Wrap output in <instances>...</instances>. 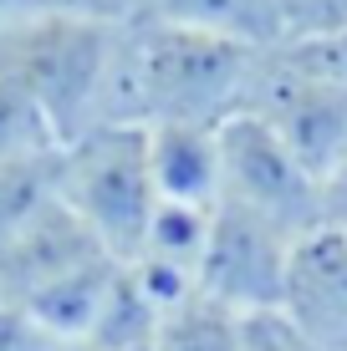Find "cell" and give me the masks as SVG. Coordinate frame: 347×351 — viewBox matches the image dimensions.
Here are the masks:
<instances>
[{
    "mask_svg": "<svg viewBox=\"0 0 347 351\" xmlns=\"http://www.w3.org/2000/svg\"><path fill=\"white\" fill-rule=\"evenodd\" d=\"M0 77L46 112L56 138L143 128L138 21H92L52 5L0 16Z\"/></svg>",
    "mask_w": 347,
    "mask_h": 351,
    "instance_id": "obj_1",
    "label": "cell"
},
{
    "mask_svg": "<svg viewBox=\"0 0 347 351\" xmlns=\"http://www.w3.org/2000/svg\"><path fill=\"white\" fill-rule=\"evenodd\" d=\"M266 51L225 41L210 31H184L164 21H138V87L143 128L194 123L220 128L245 112Z\"/></svg>",
    "mask_w": 347,
    "mask_h": 351,
    "instance_id": "obj_2",
    "label": "cell"
},
{
    "mask_svg": "<svg viewBox=\"0 0 347 351\" xmlns=\"http://www.w3.org/2000/svg\"><path fill=\"white\" fill-rule=\"evenodd\" d=\"M56 193L102 239L107 255L128 265L159 209V189L148 173V128H92L62 143Z\"/></svg>",
    "mask_w": 347,
    "mask_h": 351,
    "instance_id": "obj_3",
    "label": "cell"
},
{
    "mask_svg": "<svg viewBox=\"0 0 347 351\" xmlns=\"http://www.w3.org/2000/svg\"><path fill=\"white\" fill-rule=\"evenodd\" d=\"M245 112L276 132L317 184H327L347 158V87L306 66L291 46L266 51Z\"/></svg>",
    "mask_w": 347,
    "mask_h": 351,
    "instance_id": "obj_4",
    "label": "cell"
},
{
    "mask_svg": "<svg viewBox=\"0 0 347 351\" xmlns=\"http://www.w3.org/2000/svg\"><path fill=\"white\" fill-rule=\"evenodd\" d=\"M220 199L240 204V209L291 229V234H306L322 224V184L250 112L220 123Z\"/></svg>",
    "mask_w": 347,
    "mask_h": 351,
    "instance_id": "obj_5",
    "label": "cell"
},
{
    "mask_svg": "<svg viewBox=\"0 0 347 351\" xmlns=\"http://www.w3.org/2000/svg\"><path fill=\"white\" fill-rule=\"evenodd\" d=\"M296 239L302 234L220 199L210 209V239H205V260H199V295L235 311V316L276 311Z\"/></svg>",
    "mask_w": 347,
    "mask_h": 351,
    "instance_id": "obj_6",
    "label": "cell"
},
{
    "mask_svg": "<svg viewBox=\"0 0 347 351\" xmlns=\"http://www.w3.org/2000/svg\"><path fill=\"white\" fill-rule=\"evenodd\" d=\"M98 265H113V255H107L102 239L56 199L31 229H21V234L0 250V290H5L10 306H31L36 295L77 280V275L98 270Z\"/></svg>",
    "mask_w": 347,
    "mask_h": 351,
    "instance_id": "obj_7",
    "label": "cell"
},
{
    "mask_svg": "<svg viewBox=\"0 0 347 351\" xmlns=\"http://www.w3.org/2000/svg\"><path fill=\"white\" fill-rule=\"evenodd\" d=\"M281 316H291L327 351H347V234L332 224L306 229L291 245L281 290Z\"/></svg>",
    "mask_w": 347,
    "mask_h": 351,
    "instance_id": "obj_8",
    "label": "cell"
},
{
    "mask_svg": "<svg viewBox=\"0 0 347 351\" xmlns=\"http://www.w3.org/2000/svg\"><path fill=\"white\" fill-rule=\"evenodd\" d=\"M148 173L164 204L214 209V199H220V128H194V123L148 128Z\"/></svg>",
    "mask_w": 347,
    "mask_h": 351,
    "instance_id": "obj_9",
    "label": "cell"
},
{
    "mask_svg": "<svg viewBox=\"0 0 347 351\" xmlns=\"http://www.w3.org/2000/svg\"><path fill=\"white\" fill-rule=\"evenodd\" d=\"M143 21L210 31L256 51H276L291 41V0H143Z\"/></svg>",
    "mask_w": 347,
    "mask_h": 351,
    "instance_id": "obj_10",
    "label": "cell"
},
{
    "mask_svg": "<svg viewBox=\"0 0 347 351\" xmlns=\"http://www.w3.org/2000/svg\"><path fill=\"white\" fill-rule=\"evenodd\" d=\"M164 331V311L153 306V295L138 285V275L128 265H117L113 285H107L102 306H98V321L87 331V351H133V346H148L159 341Z\"/></svg>",
    "mask_w": 347,
    "mask_h": 351,
    "instance_id": "obj_11",
    "label": "cell"
},
{
    "mask_svg": "<svg viewBox=\"0 0 347 351\" xmlns=\"http://www.w3.org/2000/svg\"><path fill=\"white\" fill-rule=\"evenodd\" d=\"M56 153L21 158V163H0V250H5L21 229H31L56 199H62V193H56Z\"/></svg>",
    "mask_w": 347,
    "mask_h": 351,
    "instance_id": "obj_12",
    "label": "cell"
},
{
    "mask_svg": "<svg viewBox=\"0 0 347 351\" xmlns=\"http://www.w3.org/2000/svg\"><path fill=\"white\" fill-rule=\"evenodd\" d=\"M159 346L164 351H240V316L194 295L164 316Z\"/></svg>",
    "mask_w": 347,
    "mask_h": 351,
    "instance_id": "obj_13",
    "label": "cell"
},
{
    "mask_svg": "<svg viewBox=\"0 0 347 351\" xmlns=\"http://www.w3.org/2000/svg\"><path fill=\"white\" fill-rule=\"evenodd\" d=\"M62 138L46 123V112L31 102L16 82L0 77V163H21V158H41V153H56Z\"/></svg>",
    "mask_w": 347,
    "mask_h": 351,
    "instance_id": "obj_14",
    "label": "cell"
},
{
    "mask_svg": "<svg viewBox=\"0 0 347 351\" xmlns=\"http://www.w3.org/2000/svg\"><path fill=\"white\" fill-rule=\"evenodd\" d=\"M240 351H327V346L312 341L281 311H256V316H240Z\"/></svg>",
    "mask_w": 347,
    "mask_h": 351,
    "instance_id": "obj_15",
    "label": "cell"
},
{
    "mask_svg": "<svg viewBox=\"0 0 347 351\" xmlns=\"http://www.w3.org/2000/svg\"><path fill=\"white\" fill-rule=\"evenodd\" d=\"M0 351H67V341L52 336L31 311L0 300Z\"/></svg>",
    "mask_w": 347,
    "mask_h": 351,
    "instance_id": "obj_16",
    "label": "cell"
},
{
    "mask_svg": "<svg viewBox=\"0 0 347 351\" xmlns=\"http://www.w3.org/2000/svg\"><path fill=\"white\" fill-rule=\"evenodd\" d=\"M347 31V0H291V41Z\"/></svg>",
    "mask_w": 347,
    "mask_h": 351,
    "instance_id": "obj_17",
    "label": "cell"
},
{
    "mask_svg": "<svg viewBox=\"0 0 347 351\" xmlns=\"http://www.w3.org/2000/svg\"><path fill=\"white\" fill-rule=\"evenodd\" d=\"M286 46H291L306 66H317L322 77H332V82H342V87H347V31L317 36V41H286Z\"/></svg>",
    "mask_w": 347,
    "mask_h": 351,
    "instance_id": "obj_18",
    "label": "cell"
},
{
    "mask_svg": "<svg viewBox=\"0 0 347 351\" xmlns=\"http://www.w3.org/2000/svg\"><path fill=\"white\" fill-rule=\"evenodd\" d=\"M52 10H67V16H92V21H143V0H41Z\"/></svg>",
    "mask_w": 347,
    "mask_h": 351,
    "instance_id": "obj_19",
    "label": "cell"
},
{
    "mask_svg": "<svg viewBox=\"0 0 347 351\" xmlns=\"http://www.w3.org/2000/svg\"><path fill=\"white\" fill-rule=\"evenodd\" d=\"M322 224H332V229L347 234V158L337 163V173L322 184Z\"/></svg>",
    "mask_w": 347,
    "mask_h": 351,
    "instance_id": "obj_20",
    "label": "cell"
},
{
    "mask_svg": "<svg viewBox=\"0 0 347 351\" xmlns=\"http://www.w3.org/2000/svg\"><path fill=\"white\" fill-rule=\"evenodd\" d=\"M31 5H41V0H0V16H16V10H31Z\"/></svg>",
    "mask_w": 347,
    "mask_h": 351,
    "instance_id": "obj_21",
    "label": "cell"
},
{
    "mask_svg": "<svg viewBox=\"0 0 347 351\" xmlns=\"http://www.w3.org/2000/svg\"><path fill=\"white\" fill-rule=\"evenodd\" d=\"M133 351H164V346H159V341H148V346H133Z\"/></svg>",
    "mask_w": 347,
    "mask_h": 351,
    "instance_id": "obj_22",
    "label": "cell"
},
{
    "mask_svg": "<svg viewBox=\"0 0 347 351\" xmlns=\"http://www.w3.org/2000/svg\"><path fill=\"white\" fill-rule=\"evenodd\" d=\"M67 351H87V346H67Z\"/></svg>",
    "mask_w": 347,
    "mask_h": 351,
    "instance_id": "obj_23",
    "label": "cell"
},
{
    "mask_svg": "<svg viewBox=\"0 0 347 351\" xmlns=\"http://www.w3.org/2000/svg\"><path fill=\"white\" fill-rule=\"evenodd\" d=\"M0 300H5V290H0Z\"/></svg>",
    "mask_w": 347,
    "mask_h": 351,
    "instance_id": "obj_24",
    "label": "cell"
}]
</instances>
